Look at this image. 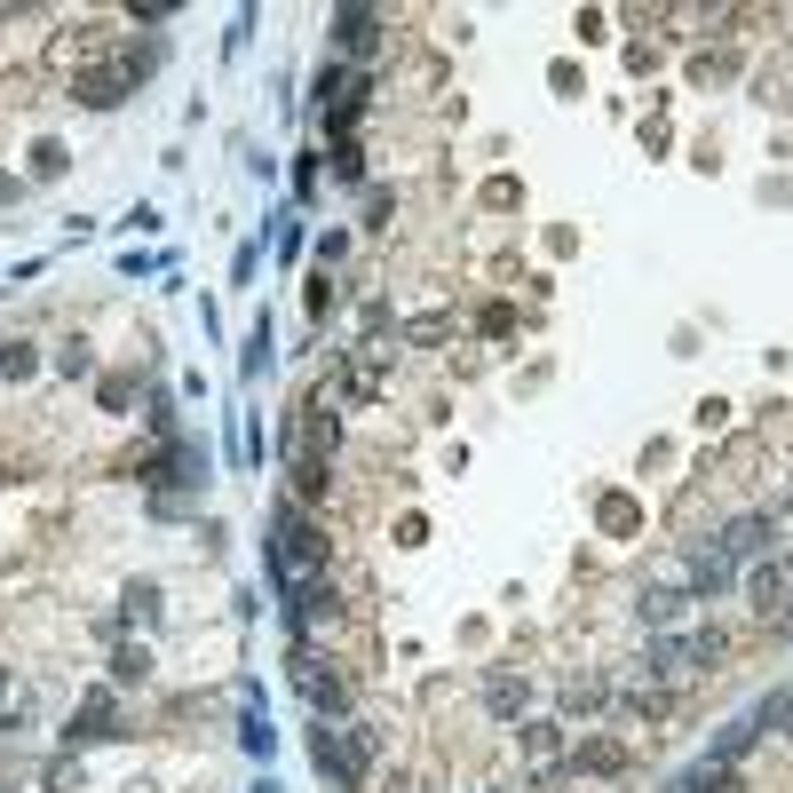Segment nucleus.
Instances as JSON below:
<instances>
[{"instance_id": "obj_1", "label": "nucleus", "mask_w": 793, "mask_h": 793, "mask_svg": "<svg viewBox=\"0 0 793 793\" xmlns=\"http://www.w3.org/2000/svg\"><path fill=\"white\" fill-rule=\"evenodd\" d=\"M318 556H326V548H318V532H310L302 516H286V524H278V564H286V579L318 571Z\"/></svg>"}]
</instances>
